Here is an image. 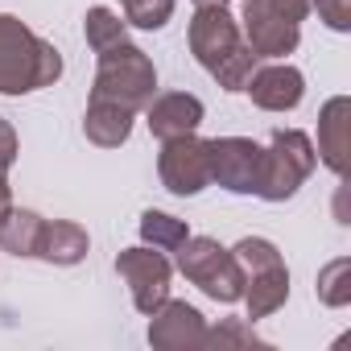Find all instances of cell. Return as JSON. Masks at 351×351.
I'll return each instance as SVG.
<instances>
[{"label": "cell", "mask_w": 351, "mask_h": 351, "mask_svg": "<svg viewBox=\"0 0 351 351\" xmlns=\"http://www.w3.org/2000/svg\"><path fill=\"white\" fill-rule=\"evenodd\" d=\"M191 54L199 58V66L223 87V91H244V83L256 71V54L244 42L236 17L228 13V5H195L191 17Z\"/></svg>", "instance_id": "obj_1"}, {"label": "cell", "mask_w": 351, "mask_h": 351, "mask_svg": "<svg viewBox=\"0 0 351 351\" xmlns=\"http://www.w3.org/2000/svg\"><path fill=\"white\" fill-rule=\"evenodd\" d=\"M62 79V54L21 17L0 13V95H29Z\"/></svg>", "instance_id": "obj_2"}, {"label": "cell", "mask_w": 351, "mask_h": 351, "mask_svg": "<svg viewBox=\"0 0 351 351\" xmlns=\"http://www.w3.org/2000/svg\"><path fill=\"white\" fill-rule=\"evenodd\" d=\"M99 71H95V87H91V99H108V104H120L128 108L132 116L149 108V99L157 95V71L149 62V54L141 46H132L128 38L99 50Z\"/></svg>", "instance_id": "obj_3"}, {"label": "cell", "mask_w": 351, "mask_h": 351, "mask_svg": "<svg viewBox=\"0 0 351 351\" xmlns=\"http://www.w3.org/2000/svg\"><path fill=\"white\" fill-rule=\"evenodd\" d=\"M232 256L240 261L244 269V306H248V318L261 322L269 314H277L289 298V269L277 252V244L261 240V236H248L232 248Z\"/></svg>", "instance_id": "obj_4"}, {"label": "cell", "mask_w": 351, "mask_h": 351, "mask_svg": "<svg viewBox=\"0 0 351 351\" xmlns=\"http://www.w3.org/2000/svg\"><path fill=\"white\" fill-rule=\"evenodd\" d=\"M318 165V153H314V141L302 132V128H277L269 136V149H265V161H261V186H256V199L265 203H285L298 195V186L314 173Z\"/></svg>", "instance_id": "obj_5"}, {"label": "cell", "mask_w": 351, "mask_h": 351, "mask_svg": "<svg viewBox=\"0 0 351 351\" xmlns=\"http://www.w3.org/2000/svg\"><path fill=\"white\" fill-rule=\"evenodd\" d=\"M310 0H244V42L256 58H285L298 50Z\"/></svg>", "instance_id": "obj_6"}, {"label": "cell", "mask_w": 351, "mask_h": 351, "mask_svg": "<svg viewBox=\"0 0 351 351\" xmlns=\"http://www.w3.org/2000/svg\"><path fill=\"white\" fill-rule=\"evenodd\" d=\"M178 269L191 285H199L207 298L232 306L244 298V269L232 256V248H223L211 236H186L178 248Z\"/></svg>", "instance_id": "obj_7"}, {"label": "cell", "mask_w": 351, "mask_h": 351, "mask_svg": "<svg viewBox=\"0 0 351 351\" xmlns=\"http://www.w3.org/2000/svg\"><path fill=\"white\" fill-rule=\"evenodd\" d=\"M157 173H161V186L169 195H182V199L199 195L203 186H211V141H203L195 132L161 141Z\"/></svg>", "instance_id": "obj_8"}, {"label": "cell", "mask_w": 351, "mask_h": 351, "mask_svg": "<svg viewBox=\"0 0 351 351\" xmlns=\"http://www.w3.org/2000/svg\"><path fill=\"white\" fill-rule=\"evenodd\" d=\"M116 273L128 281V289H132V306L141 310V314H153L165 298H169V277H173V269H169V261H165V252L161 248H124L120 256H116Z\"/></svg>", "instance_id": "obj_9"}, {"label": "cell", "mask_w": 351, "mask_h": 351, "mask_svg": "<svg viewBox=\"0 0 351 351\" xmlns=\"http://www.w3.org/2000/svg\"><path fill=\"white\" fill-rule=\"evenodd\" d=\"M261 161H265V145L248 136H215L211 141V182H219L232 195H256Z\"/></svg>", "instance_id": "obj_10"}, {"label": "cell", "mask_w": 351, "mask_h": 351, "mask_svg": "<svg viewBox=\"0 0 351 351\" xmlns=\"http://www.w3.org/2000/svg\"><path fill=\"white\" fill-rule=\"evenodd\" d=\"M207 339V322L191 302H173L165 298L153 314H149V343L161 351H186V347H203Z\"/></svg>", "instance_id": "obj_11"}, {"label": "cell", "mask_w": 351, "mask_h": 351, "mask_svg": "<svg viewBox=\"0 0 351 351\" xmlns=\"http://www.w3.org/2000/svg\"><path fill=\"white\" fill-rule=\"evenodd\" d=\"M244 91H248L252 104L265 108V112H293V108L302 104V95H306V79H302L298 66L273 62V66H256L252 79L244 83Z\"/></svg>", "instance_id": "obj_12"}, {"label": "cell", "mask_w": 351, "mask_h": 351, "mask_svg": "<svg viewBox=\"0 0 351 351\" xmlns=\"http://www.w3.org/2000/svg\"><path fill=\"white\" fill-rule=\"evenodd\" d=\"M145 116H149V132L157 141L186 136V132H195L203 124V99L191 95V91H165V95L149 99Z\"/></svg>", "instance_id": "obj_13"}, {"label": "cell", "mask_w": 351, "mask_h": 351, "mask_svg": "<svg viewBox=\"0 0 351 351\" xmlns=\"http://www.w3.org/2000/svg\"><path fill=\"white\" fill-rule=\"evenodd\" d=\"M314 153L322 157V165L330 173H339V178L347 173V153H351V99L347 95L326 99V108L318 116V149Z\"/></svg>", "instance_id": "obj_14"}, {"label": "cell", "mask_w": 351, "mask_h": 351, "mask_svg": "<svg viewBox=\"0 0 351 351\" xmlns=\"http://www.w3.org/2000/svg\"><path fill=\"white\" fill-rule=\"evenodd\" d=\"M87 248H91V240H87V232L79 223H71V219H46L34 256L46 261V265H79L87 256Z\"/></svg>", "instance_id": "obj_15"}, {"label": "cell", "mask_w": 351, "mask_h": 351, "mask_svg": "<svg viewBox=\"0 0 351 351\" xmlns=\"http://www.w3.org/2000/svg\"><path fill=\"white\" fill-rule=\"evenodd\" d=\"M83 132L99 149H120L132 132V112L120 104H108V99H91L83 112Z\"/></svg>", "instance_id": "obj_16"}, {"label": "cell", "mask_w": 351, "mask_h": 351, "mask_svg": "<svg viewBox=\"0 0 351 351\" xmlns=\"http://www.w3.org/2000/svg\"><path fill=\"white\" fill-rule=\"evenodd\" d=\"M42 215L25 211V207H9L0 215V248L13 256H34L38 252V236H42Z\"/></svg>", "instance_id": "obj_17"}, {"label": "cell", "mask_w": 351, "mask_h": 351, "mask_svg": "<svg viewBox=\"0 0 351 351\" xmlns=\"http://www.w3.org/2000/svg\"><path fill=\"white\" fill-rule=\"evenodd\" d=\"M186 236H191V228H186V219H178V215H165V211H145V215H141V240H145L149 248L178 252Z\"/></svg>", "instance_id": "obj_18"}, {"label": "cell", "mask_w": 351, "mask_h": 351, "mask_svg": "<svg viewBox=\"0 0 351 351\" xmlns=\"http://www.w3.org/2000/svg\"><path fill=\"white\" fill-rule=\"evenodd\" d=\"M83 34H87V46L99 54V50H108V46H116V42L128 38V21H120V13L95 5V9H87V17H83Z\"/></svg>", "instance_id": "obj_19"}, {"label": "cell", "mask_w": 351, "mask_h": 351, "mask_svg": "<svg viewBox=\"0 0 351 351\" xmlns=\"http://www.w3.org/2000/svg\"><path fill=\"white\" fill-rule=\"evenodd\" d=\"M318 298L326 302V306H347L351 302V261L347 256H339V261H330L322 273H318Z\"/></svg>", "instance_id": "obj_20"}, {"label": "cell", "mask_w": 351, "mask_h": 351, "mask_svg": "<svg viewBox=\"0 0 351 351\" xmlns=\"http://www.w3.org/2000/svg\"><path fill=\"white\" fill-rule=\"evenodd\" d=\"M124 21L136 29H161L173 17V0H120Z\"/></svg>", "instance_id": "obj_21"}, {"label": "cell", "mask_w": 351, "mask_h": 351, "mask_svg": "<svg viewBox=\"0 0 351 351\" xmlns=\"http://www.w3.org/2000/svg\"><path fill=\"white\" fill-rule=\"evenodd\" d=\"M203 347H265V343L256 339V330H252V326H244V322L228 318V322H219L215 330H207Z\"/></svg>", "instance_id": "obj_22"}, {"label": "cell", "mask_w": 351, "mask_h": 351, "mask_svg": "<svg viewBox=\"0 0 351 351\" xmlns=\"http://www.w3.org/2000/svg\"><path fill=\"white\" fill-rule=\"evenodd\" d=\"M17 161V132H0V215L13 207V191H9V169Z\"/></svg>", "instance_id": "obj_23"}, {"label": "cell", "mask_w": 351, "mask_h": 351, "mask_svg": "<svg viewBox=\"0 0 351 351\" xmlns=\"http://www.w3.org/2000/svg\"><path fill=\"white\" fill-rule=\"evenodd\" d=\"M310 9H318V17L335 34H347L351 29V0H310Z\"/></svg>", "instance_id": "obj_24"}, {"label": "cell", "mask_w": 351, "mask_h": 351, "mask_svg": "<svg viewBox=\"0 0 351 351\" xmlns=\"http://www.w3.org/2000/svg\"><path fill=\"white\" fill-rule=\"evenodd\" d=\"M195 5H228V0H195Z\"/></svg>", "instance_id": "obj_25"}, {"label": "cell", "mask_w": 351, "mask_h": 351, "mask_svg": "<svg viewBox=\"0 0 351 351\" xmlns=\"http://www.w3.org/2000/svg\"><path fill=\"white\" fill-rule=\"evenodd\" d=\"M9 128H13V124H9V120H0V132H9Z\"/></svg>", "instance_id": "obj_26"}]
</instances>
